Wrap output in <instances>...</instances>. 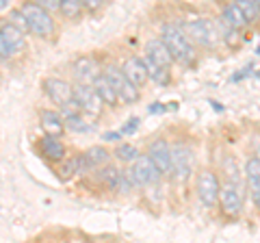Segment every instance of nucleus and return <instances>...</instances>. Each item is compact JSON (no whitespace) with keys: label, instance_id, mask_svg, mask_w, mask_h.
Instances as JSON below:
<instances>
[{"label":"nucleus","instance_id":"f257e3e1","mask_svg":"<svg viewBox=\"0 0 260 243\" xmlns=\"http://www.w3.org/2000/svg\"><path fill=\"white\" fill-rule=\"evenodd\" d=\"M160 39L167 46V50L172 52L174 61L178 63H193L195 59V48L189 42V37L182 31V24L178 22H167L160 31Z\"/></svg>","mask_w":260,"mask_h":243},{"label":"nucleus","instance_id":"f03ea898","mask_svg":"<svg viewBox=\"0 0 260 243\" xmlns=\"http://www.w3.org/2000/svg\"><path fill=\"white\" fill-rule=\"evenodd\" d=\"M20 11L26 20V31L35 37H52L54 35V20L39 3H24Z\"/></svg>","mask_w":260,"mask_h":243},{"label":"nucleus","instance_id":"7ed1b4c3","mask_svg":"<svg viewBox=\"0 0 260 243\" xmlns=\"http://www.w3.org/2000/svg\"><path fill=\"white\" fill-rule=\"evenodd\" d=\"M182 31L191 44H200L204 48H213L219 39V31L210 20H189L182 24Z\"/></svg>","mask_w":260,"mask_h":243},{"label":"nucleus","instance_id":"20e7f679","mask_svg":"<svg viewBox=\"0 0 260 243\" xmlns=\"http://www.w3.org/2000/svg\"><path fill=\"white\" fill-rule=\"evenodd\" d=\"M102 74H104V78H107L109 83H111V87L115 89V94H117V100H119V102H124V104H135L137 100L141 98L139 89H137V87L124 76L121 68L109 66L107 70L102 72Z\"/></svg>","mask_w":260,"mask_h":243},{"label":"nucleus","instance_id":"39448f33","mask_svg":"<svg viewBox=\"0 0 260 243\" xmlns=\"http://www.w3.org/2000/svg\"><path fill=\"white\" fill-rule=\"evenodd\" d=\"M24 48H26V33L18 26H13V24L5 22L0 26V59H11V56L20 54Z\"/></svg>","mask_w":260,"mask_h":243},{"label":"nucleus","instance_id":"423d86ee","mask_svg":"<svg viewBox=\"0 0 260 243\" xmlns=\"http://www.w3.org/2000/svg\"><path fill=\"white\" fill-rule=\"evenodd\" d=\"M193 169V150L186 143L172 145V176L176 180H186Z\"/></svg>","mask_w":260,"mask_h":243},{"label":"nucleus","instance_id":"0eeeda50","mask_svg":"<svg viewBox=\"0 0 260 243\" xmlns=\"http://www.w3.org/2000/svg\"><path fill=\"white\" fill-rule=\"evenodd\" d=\"M130 172H133L137 187H150V185H156L162 178L148 155H139V159H137L133 163V167H130Z\"/></svg>","mask_w":260,"mask_h":243},{"label":"nucleus","instance_id":"6e6552de","mask_svg":"<svg viewBox=\"0 0 260 243\" xmlns=\"http://www.w3.org/2000/svg\"><path fill=\"white\" fill-rule=\"evenodd\" d=\"M219 204H221V210L228 217H237L243 208V193L241 187L237 183L225 180L221 183V189H219Z\"/></svg>","mask_w":260,"mask_h":243},{"label":"nucleus","instance_id":"1a4fd4ad","mask_svg":"<svg viewBox=\"0 0 260 243\" xmlns=\"http://www.w3.org/2000/svg\"><path fill=\"white\" fill-rule=\"evenodd\" d=\"M219 189H221V183H219V178H217L215 172L206 169V172L200 174V178H198V198H200V202L204 206L213 208L217 204Z\"/></svg>","mask_w":260,"mask_h":243},{"label":"nucleus","instance_id":"9d476101","mask_svg":"<svg viewBox=\"0 0 260 243\" xmlns=\"http://www.w3.org/2000/svg\"><path fill=\"white\" fill-rule=\"evenodd\" d=\"M44 92L46 96L50 98L56 107H65V104H70L72 100H74V85H70L68 80H63V78H46L44 80Z\"/></svg>","mask_w":260,"mask_h":243},{"label":"nucleus","instance_id":"9b49d317","mask_svg":"<svg viewBox=\"0 0 260 243\" xmlns=\"http://www.w3.org/2000/svg\"><path fill=\"white\" fill-rule=\"evenodd\" d=\"M72 74H74L76 83L78 85H91L95 83L98 76H102L100 72V66H98V61L93 59V56H78V59L72 63Z\"/></svg>","mask_w":260,"mask_h":243},{"label":"nucleus","instance_id":"f8f14e48","mask_svg":"<svg viewBox=\"0 0 260 243\" xmlns=\"http://www.w3.org/2000/svg\"><path fill=\"white\" fill-rule=\"evenodd\" d=\"M148 157L152 159V163L156 165L160 176L172 174V145L165 139H154L148 145Z\"/></svg>","mask_w":260,"mask_h":243},{"label":"nucleus","instance_id":"ddd939ff","mask_svg":"<svg viewBox=\"0 0 260 243\" xmlns=\"http://www.w3.org/2000/svg\"><path fill=\"white\" fill-rule=\"evenodd\" d=\"M74 100L78 102V107L83 113H87V115H100L102 113V100L98 98L95 89L91 85H74Z\"/></svg>","mask_w":260,"mask_h":243},{"label":"nucleus","instance_id":"4468645a","mask_svg":"<svg viewBox=\"0 0 260 243\" xmlns=\"http://www.w3.org/2000/svg\"><path fill=\"white\" fill-rule=\"evenodd\" d=\"M145 59L154 61L156 66L165 68V70H169L174 66V56L167 50V46L162 44L160 37H154V39H148V42H145Z\"/></svg>","mask_w":260,"mask_h":243},{"label":"nucleus","instance_id":"2eb2a0df","mask_svg":"<svg viewBox=\"0 0 260 243\" xmlns=\"http://www.w3.org/2000/svg\"><path fill=\"white\" fill-rule=\"evenodd\" d=\"M80 159H83V172H91V169L100 172L102 167L111 165V152L104 145H91L80 155Z\"/></svg>","mask_w":260,"mask_h":243},{"label":"nucleus","instance_id":"dca6fc26","mask_svg":"<svg viewBox=\"0 0 260 243\" xmlns=\"http://www.w3.org/2000/svg\"><path fill=\"white\" fill-rule=\"evenodd\" d=\"M121 72H124V76L137 89L143 87L150 80L148 78V70H145V63H143V59H139V56H130V59H126L124 66H121Z\"/></svg>","mask_w":260,"mask_h":243},{"label":"nucleus","instance_id":"f3484780","mask_svg":"<svg viewBox=\"0 0 260 243\" xmlns=\"http://www.w3.org/2000/svg\"><path fill=\"white\" fill-rule=\"evenodd\" d=\"M39 126H42V131L48 137H59L65 131V119H63V115L59 111L46 109V111L39 113Z\"/></svg>","mask_w":260,"mask_h":243},{"label":"nucleus","instance_id":"a211bd4d","mask_svg":"<svg viewBox=\"0 0 260 243\" xmlns=\"http://www.w3.org/2000/svg\"><path fill=\"white\" fill-rule=\"evenodd\" d=\"M245 178H247L251 200H254V204L260 208V161L256 157H249L245 161Z\"/></svg>","mask_w":260,"mask_h":243},{"label":"nucleus","instance_id":"6ab92c4d","mask_svg":"<svg viewBox=\"0 0 260 243\" xmlns=\"http://www.w3.org/2000/svg\"><path fill=\"white\" fill-rule=\"evenodd\" d=\"M42 152H44V157L48 161H52V163H61V161L65 159V145L63 141L59 139V137H44L42 139Z\"/></svg>","mask_w":260,"mask_h":243},{"label":"nucleus","instance_id":"aec40b11","mask_svg":"<svg viewBox=\"0 0 260 243\" xmlns=\"http://www.w3.org/2000/svg\"><path fill=\"white\" fill-rule=\"evenodd\" d=\"M78 174H83V159H80V155L65 157L59 163V169H56L59 180H70V178H74Z\"/></svg>","mask_w":260,"mask_h":243},{"label":"nucleus","instance_id":"412c9836","mask_svg":"<svg viewBox=\"0 0 260 243\" xmlns=\"http://www.w3.org/2000/svg\"><path fill=\"white\" fill-rule=\"evenodd\" d=\"M93 89H95L98 98L102 100V104H104V107H115V104L119 102V100H117V94H115V89H113L109 80L104 78V74L95 78Z\"/></svg>","mask_w":260,"mask_h":243},{"label":"nucleus","instance_id":"4be33fe9","mask_svg":"<svg viewBox=\"0 0 260 243\" xmlns=\"http://www.w3.org/2000/svg\"><path fill=\"white\" fill-rule=\"evenodd\" d=\"M221 20L225 22V26L230 28V31H237V28H243L245 26V18H243V13L241 9L237 7V3H230V5H225L223 7V11H221Z\"/></svg>","mask_w":260,"mask_h":243},{"label":"nucleus","instance_id":"5701e85b","mask_svg":"<svg viewBox=\"0 0 260 243\" xmlns=\"http://www.w3.org/2000/svg\"><path fill=\"white\" fill-rule=\"evenodd\" d=\"M143 63H145V70H148V78L150 80H154L156 85H169V80H172L169 70L156 66V63L150 61V59H143Z\"/></svg>","mask_w":260,"mask_h":243},{"label":"nucleus","instance_id":"b1692460","mask_svg":"<svg viewBox=\"0 0 260 243\" xmlns=\"http://www.w3.org/2000/svg\"><path fill=\"white\" fill-rule=\"evenodd\" d=\"M98 180L104 183L109 189H117L119 187V180H121V172L115 165H107L98 172Z\"/></svg>","mask_w":260,"mask_h":243},{"label":"nucleus","instance_id":"393cba45","mask_svg":"<svg viewBox=\"0 0 260 243\" xmlns=\"http://www.w3.org/2000/svg\"><path fill=\"white\" fill-rule=\"evenodd\" d=\"M83 9H85V5L78 3V0H61V5H59L61 15L63 18H68V20L78 18V15L83 13Z\"/></svg>","mask_w":260,"mask_h":243},{"label":"nucleus","instance_id":"a878e982","mask_svg":"<svg viewBox=\"0 0 260 243\" xmlns=\"http://www.w3.org/2000/svg\"><path fill=\"white\" fill-rule=\"evenodd\" d=\"M115 157L121 163H135V161L139 159V150H137V145H133V143H119L115 148Z\"/></svg>","mask_w":260,"mask_h":243},{"label":"nucleus","instance_id":"bb28decb","mask_svg":"<svg viewBox=\"0 0 260 243\" xmlns=\"http://www.w3.org/2000/svg\"><path fill=\"white\" fill-rule=\"evenodd\" d=\"M237 7L241 9L245 22H254V20L260 18V5L258 3H251V0H241V3H237Z\"/></svg>","mask_w":260,"mask_h":243},{"label":"nucleus","instance_id":"cd10ccee","mask_svg":"<svg viewBox=\"0 0 260 243\" xmlns=\"http://www.w3.org/2000/svg\"><path fill=\"white\" fill-rule=\"evenodd\" d=\"M65 128H70V131H74V133H87V131H91V126H87V122L76 115V117H72V119H65Z\"/></svg>","mask_w":260,"mask_h":243},{"label":"nucleus","instance_id":"c85d7f7f","mask_svg":"<svg viewBox=\"0 0 260 243\" xmlns=\"http://www.w3.org/2000/svg\"><path fill=\"white\" fill-rule=\"evenodd\" d=\"M9 24H13V26H18L20 31H24V33H26V20H24V15H22L20 9H13V11L9 13Z\"/></svg>","mask_w":260,"mask_h":243},{"label":"nucleus","instance_id":"c756f323","mask_svg":"<svg viewBox=\"0 0 260 243\" xmlns=\"http://www.w3.org/2000/svg\"><path fill=\"white\" fill-rule=\"evenodd\" d=\"M137 126H139V119L133 117L130 122H126V126L121 128V135H130V133H135L137 131Z\"/></svg>","mask_w":260,"mask_h":243},{"label":"nucleus","instance_id":"7c9ffc66","mask_svg":"<svg viewBox=\"0 0 260 243\" xmlns=\"http://www.w3.org/2000/svg\"><path fill=\"white\" fill-rule=\"evenodd\" d=\"M39 5H42L48 13H50V11H59V5L61 3H56V0H46V3H39Z\"/></svg>","mask_w":260,"mask_h":243},{"label":"nucleus","instance_id":"2f4dec72","mask_svg":"<svg viewBox=\"0 0 260 243\" xmlns=\"http://www.w3.org/2000/svg\"><path fill=\"white\" fill-rule=\"evenodd\" d=\"M165 111V104H160V102H156V104H152L150 107V113H162Z\"/></svg>","mask_w":260,"mask_h":243},{"label":"nucleus","instance_id":"473e14b6","mask_svg":"<svg viewBox=\"0 0 260 243\" xmlns=\"http://www.w3.org/2000/svg\"><path fill=\"white\" fill-rule=\"evenodd\" d=\"M119 137H121V133H107L104 139H119Z\"/></svg>","mask_w":260,"mask_h":243}]
</instances>
